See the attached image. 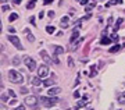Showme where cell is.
I'll use <instances>...</instances> for the list:
<instances>
[{"label":"cell","mask_w":125,"mask_h":110,"mask_svg":"<svg viewBox=\"0 0 125 110\" xmlns=\"http://www.w3.org/2000/svg\"><path fill=\"white\" fill-rule=\"evenodd\" d=\"M47 15H49L50 18H53L54 17V11H49V13H47Z\"/></svg>","instance_id":"obj_34"},{"label":"cell","mask_w":125,"mask_h":110,"mask_svg":"<svg viewBox=\"0 0 125 110\" xmlns=\"http://www.w3.org/2000/svg\"><path fill=\"white\" fill-rule=\"evenodd\" d=\"M94 6H96V3H90V4H86V6H85V10H86V11H90V10H92V7H94Z\"/></svg>","instance_id":"obj_24"},{"label":"cell","mask_w":125,"mask_h":110,"mask_svg":"<svg viewBox=\"0 0 125 110\" xmlns=\"http://www.w3.org/2000/svg\"><path fill=\"white\" fill-rule=\"evenodd\" d=\"M111 38H106V36H103L102 39H100V43L102 45H108V43H111Z\"/></svg>","instance_id":"obj_13"},{"label":"cell","mask_w":125,"mask_h":110,"mask_svg":"<svg viewBox=\"0 0 125 110\" xmlns=\"http://www.w3.org/2000/svg\"><path fill=\"white\" fill-rule=\"evenodd\" d=\"M40 57L43 59V61H45L46 64H50V63H52V59H50V56L47 54L46 50H40Z\"/></svg>","instance_id":"obj_7"},{"label":"cell","mask_w":125,"mask_h":110,"mask_svg":"<svg viewBox=\"0 0 125 110\" xmlns=\"http://www.w3.org/2000/svg\"><path fill=\"white\" fill-rule=\"evenodd\" d=\"M81 96V93L78 92V91H75V92H74V98H79Z\"/></svg>","instance_id":"obj_35"},{"label":"cell","mask_w":125,"mask_h":110,"mask_svg":"<svg viewBox=\"0 0 125 110\" xmlns=\"http://www.w3.org/2000/svg\"><path fill=\"white\" fill-rule=\"evenodd\" d=\"M17 18H18V14L13 13V14H11V15H10V17H9V21H10V22H13V21H15Z\"/></svg>","instance_id":"obj_20"},{"label":"cell","mask_w":125,"mask_h":110,"mask_svg":"<svg viewBox=\"0 0 125 110\" xmlns=\"http://www.w3.org/2000/svg\"><path fill=\"white\" fill-rule=\"evenodd\" d=\"M14 3H15V4H20V3H21V0H13Z\"/></svg>","instance_id":"obj_38"},{"label":"cell","mask_w":125,"mask_h":110,"mask_svg":"<svg viewBox=\"0 0 125 110\" xmlns=\"http://www.w3.org/2000/svg\"><path fill=\"white\" fill-rule=\"evenodd\" d=\"M122 3V0H110L107 4H106V7H108V6H113V4H121Z\"/></svg>","instance_id":"obj_15"},{"label":"cell","mask_w":125,"mask_h":110,"mask_svg":"<svg viewBox=\"0 0 125 110\" xmlns=\"http://www.w3.org/2000/svg\"><path fill=\"white\" fill-rule=\"evenodd\" d=\"M61 28H64V29H65V28H68V26H70V18L68 17H62L61 18Z\"/></svg>","instance_id":"obj_9"},{"label":"cell","mask_w":125,"mask_h":110,"mask_svg":"<svg viewBox=\"0 0 125 110\" xmlns=\"http://www.w3.org/2000/svg\"><path fill=\"white\" fill-rule=\"evenodd\" d=\"M111 39H113V40H118V36H117L115 34H113V35H111Z\"/></svg>","instance_id":"obj_33"},{"label":"cell","mask_w":125,"mask_h":110,"mask_svg":"<svg viewBox=\"0 0 125 110\" xmlns=\"http://www.w3.org/2000/svg\"><path fill=\"white\" fill-rule=\"evenodd\" d=\"M78 38H79V31L78 29H75V31L72 32V35H71V39H70V42H75V40H78Z\"/></svg>","instance_id":"obj_10"},{"label":"cell","mask_w":125,"mask_h":110,"mask_svg":"<svg viewBox=\"0 0 125 110\" xmlns=\"http://www.w3.org/2000/svg\"><path fill=\"white\" fill-rule=\"evenodd\" d=\"M27 39H28V42H33V40H35V38H33V35H32V34H28Z\"/></svg>","instance_id":"obj_26"},{"label":"cell","mask_w":125,"mask_h":110,"mask_svg":"<svg viewBox=\"0 0 125 110\" xmlns=\"http://www.w3.org/2000/svg\"><path fill=\"white\" fill-rule=\"evenodd\" d=\"M24 61H25V64H27V67H28V70H29V71H35L36 70V63H35V60H33L32 57L27 56Z\"/></svg>","instance_id":"obj_4"},{"label":"cell","mask_w":125,"mask_h":110,"mask_svg":"<svg viewBox=\"0 0 125 110\" xmlns=\"http://www.w3.org/2000/svg\"><path fill=\"white\" fill-rule=\"evenodd\" d=\"M15 103H17V100H15V99H13V100H11V102H10V105H15Z\"/></svg>","instance_id":"obj_37"},{"label":"cell","mask_w":125,"mask_h":110,"mask_svg":"<svg viewBox=\"0 0 125 110\" xmlns=\"http://www.w3.org/2000/svg\"><path fill=\"white\" fill-rule=\"evenodd\" d=\"M40 102H42L43 106H46V107H53V106L58 102V99L54 98V96H42L40 98Z\"/></svg>","instance_id":"obj_2"},{"label":"cell","mask_w":125,"mask_h":110,"mask_svg":"<svg viewBox=\"0 0 125 110\" xmlns=\"http://www.w3.org/2000/svg\"><path fill=\"white\" fill-rule=\"evenodd\" d=\"M121 49V45H114V46H113V48H110V50H108V52L110 53H115V52H118V50H120Z\"/></svg>","instance_id":"obj_14"},{"label":"cell","mask_w":125,"mask_h":110,"mask_svg":"<svg viewBox=\"0 0 125 110\" xmlns=\"http://www.w3.org/2000/svg\"><path fill=\"white\" fill-rule=\"evenodd\" d=\"M9 79H10V82H13V84H22L24 82L22 74H20V73L15 71V70L9 71Z\"/></svg>","instance_id":"obj_1"},{"label":"cell","mask_w":125,"mask_h":110,"mask_svg":"<svg viewBox=\"0 0 125 110\" xmlns=\"http://www.w3.org/2000/svg\"><path fill=\"white\" fill-rule=\"evenodd\" d=\"M9 40H10V42H11V43H13L17 49H20V50H22V49H24V46L21 45V42H20V39H18V36L10 35V36H9Z\"/></svg>","instance_id":"obj_5"},{"label":"cell","mask_w":125,"mask_h":110,"mask_svg":"<svg viewBox=\"0 0 125 110\" xmlns=\"http://www.w3.org/2000/svg\"><path fill=\"white\" fill-rule=\"evenodd\" d=\"M90 70H92V73H90V77H93L94 74H97V67H96V66H92V68H90Z\"/></svg>","instance_id":"obj_25"},{"label":"cell","mask_w":125,"mask_h":110,"mask_svg":"<svg viewBox=\"0 0 125 110\" xmlns=\"http://www.w3.org/2000/svg\"><path fill=\"white\" fill-rule=\"evenodd\" d=\"M43 85H46V86H53L54 81L53 79H46V81H43Z\"/></svg>","instance_id":"obj_18"},{"label":"cell","mask_w":125,"mask_h":110,"mask_svg":"<svg viewBox=\"0 0 125 110\" xmlns=\"http://www.w3.org/2000/svg\"><path fill=\"white\" fill-rule=\"evenodd\" d=\"M118 103H121V105H125V92H122L118 96Z\"/></svg>","instance_id":"obj_16"},{"label":"cell","mask_w":125,"mask_h":110,"mask_svg":"<svg viewBox=\"0 0 125 110\" xmlns=\"http://www.w3.org/2000/svg\"><path fill=\"white\" fill-rule=\"evenodd\" d=\"M60 92H61V88L54 86V88H50L49 91H47V95H49V96H56V95H58Z\"/></svg>","instance_id":"obj_8"},{"label":"cell","mask_w":125,"mask_h":110,"mask_svg":"<svg viewBox=\"0 0 125 110\" xmlns=\"http://www.w3.org/2000/svg\"><path fill=\"white\" fill-rule=\"evenodd\" d=\"M52 3H53V0H43V4H52Z\"/></svg>","instance_id":"obj_30"},{"label":"cell","mask_w":125,"mask_h":110,"mask_svg":"<svg viewBox=\"0 0 125 110\" xmlns=\"http://www.w3.org/2000/svg\"><path fill=\"white\" fill-rule=\"evenodd\" d=\"M85 105H86V103H85V99H83V100H79L78 103H76V109H79V107H83Z\"/></svg>","instance_id":"obj_23"},{"label":"cell","mask_w":125,"mask_h":110,"mask_svg":"<svg viewBox=\"0 0 125 110\" xmlns=\"http://www.w3.org/2000/svg\"><path fill=\"white\" fill-rule=\"evenodd\" d=\"M25 105H27L28 107H35V106L38 105V98L33 96V95L27 96V98H25Z\"/></svg>","instance_id":"obj_3"},{"label":"cell","mask_w":125,"mask_h":110,"mask_svg":"<svg viewBox=\"0 0 125 110\" xmlns=\"http://www.w3.org/2000/svg\"><path fill=\"white\" fill-rule=\"evenodd\" d=\"M1 102H3V103H6V102H7V96H6L4 93L1 95Z\"/></svg>","instance_id":"obj_31"},{"label":"cell","mask_w":125,"mask_h":110,"mask_svg":"<svg viewBox=\"0 0 125 110\" xmlns=\"http://www.w3.org/2000/svg\"><path fill=\"white\" fill-rule=\"evenodd\" d=\"M68 66L72 67L74 66V61H72V57H68Z\"/></svg>","instance_id":"obj_29"},{"label":"cell","mask_w":125,"mask_h":110,"mask_svg":"<svg viewBox=\"0 0 125 110\" xmlns=\"http://www.w3.org/2000/svg\"><path fill=\"white\" fill-rule=\"evenodd\" d=\"M9 31H10V32H11V34H13V32H15V29H14L13 26H10V28H9Z\"/></svg>","instance_id":"obj_36"},{"label":"cell","mask_w":125,"mask_h":110,"mask_svg":"<svg viewBox=\"0 0 125 110\" xmlns=\"http://www.w3.org/2000/svg\"><path fill=\"white\" fill-rule=\"evenodd\" d=\"M14 64V66H18V64H20V63H21V60H20V57H18V56H15V57L13 59V61H11Z\"/></svg>","instance_id":"obj_22"},{"label":"cell","mask_w":125,"mask_h":110,"mask_svg":"<svg viewBox=\"0 0 125 110\" xmlns=\"http://www.w3.org/2000/svg\"><path fill=\"white\" fill-rule=\"evenodd\" d=\"M88 3H89L88 0H81V4H82V6H86V4H88Z\"/></svg>","instance_id":"obj_32"},{"label":"cell","mask_w":125,"mask_h":110,"mask_svg":"<svg viewBox=\"0 0 125 110\" xmlns=\"http://www.w3.org/2000/svg\"><path fill=\"white\" fill-rule=\"evenodd\" d=\"M53 50H54V56H57V54H61L64 53V49L61 46H53Z\"/></svg>","instance_id":"obj_11"},{"label":"cell","mask_w":125,"mask_h":110,"mask_svg":"<svg viewBox=\"0 0 125 110\" xmlns=\"http://www.w3.org/2000/svg\"><path fill=\"white\" fill-rule=\"evenodd\" d=\"M7 92H9V96H11V98H15V96H17V95H15V92H14L13 89H9Z\"/></svg>","instance_id":"obj_27"},{"label":"cell","mask_w":125,"mask_h":110,"mask_svg":"<svg viewBox=\"0 0 125 110\" xmlns=\"http://www.w3.org/2000/svg\"><path fill=\"white\" fill-rule=\"evenodd\" d=\"M9 10H10V7H9V6H3V7H1V11H3V13H6V11H9Z\"/></svg>","instance_id":"obj_28"},{"label":"cell","mask_w":125,"mask_h":110,"mask_svg":"<svg viewBox=\"0 0 125 110\" xmlns=\"http://www.w3.org/2000/svg\"><path fill=\"white\" fill-rule=\"evenodd\" d=\"M121 22H122V18H118V20L115 21V25H114V31H117V29L120 28V24H121Z\"/></svg>","instance_id":"obj_21"},{"label":"cell","mask_w":125,"mask_h":110,"mask_svg":"<svg viewBox=\"0 0 125 110\" xmlns=\"http://www.w3.org/2000/svg\"><path fill=\"white\" fill-rule=\"evenodd\" d=\"M36 1H38V0H31V1L27 4V9H28V10H32L33 7H35V3H36Z\"/></svg>","instance_id":"obj_17"},{"label":"cell","mask_w":125,"mask_h":110,"mask_svg":"<svg viewBox=\"0 0 125 110\" xmlns=\"http://www.w3.org/2000/svg\"><path fill=\"white\" fill-rule=\"evenodd\" d=\"M54 31H56L54 26H50V25L46 26V32H47V34H54Z\"/></svg>","instance_id":"obj_19"},{"label":"cell","mask_w":125,"mask_h":110,"mask_svg":"<svg viewBox=\"0 0 125 110\" xmlns=\"http://www.w3.org/2000/svg\"><path fill=\"white\" fill-rule=\"evenodd\" d=\"M38 75H39L40 78L47 77V75H49V67L47 66H40L39 68H38Z\"/></svg>","instance_id":"obj_6"},{"label":"cell","mask_w":125,"mask_h":110,"mask_svg":"<svg viewBox=\"0 0 125 110\" xmlns=\"http://www.w3.org/2000/svg\"><path fill=\"white\" fill-rule=\"evenodd\" d=\"M32 84L35 85V86H39L40 84H42V81H40V77L38 75V77H35V78H32Z\"/></svg>","instance_id":"obj_12"}]
</instances>
